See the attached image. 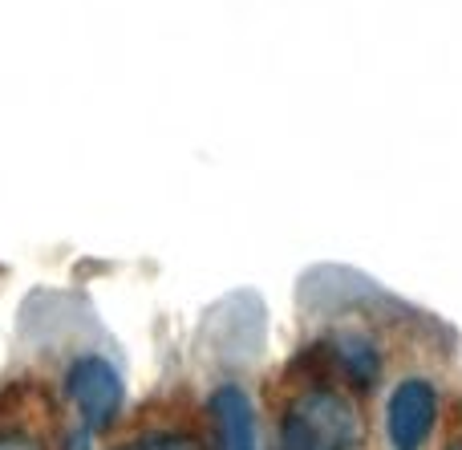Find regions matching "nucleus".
I'll list each match as a JSON object with an SVG mask.
<instances>
[{
	"label": "nucleus",
	"mask_w": 462,
	"mask_h": 450,
	"mask_svg": "<svg viewBox=\"0 0 462 450\" xmlns=\"http://www.w3.org/2000/svg\"><path fill=\"white\" fill-rule=\"evenodd\" d=\"M65 390H69L73 406L81 410V422H86L89 435L110 427L118 406H122V378L106 357H81V362L69 370Z\"/></svg>",
	"instance_id": "obj_2"
},
{
	"label": "nucleus",
	"mask_w": 462,
	"mask_h": 450,
	"mask_svg": "<svg viewBox=\"0 0 462 450\" xmlns=\"http://www.w3.org/2000/svg\"><path fill=\"white\" fill-rule=\"evenodd\" d=\"M361 414L345 394L312 386L288 402L280 418V450H357Z\"/></svg>",
	"instance_id": "obj_1"
},
{
	"label": "nucleus",
	"mask_w": 462,
	"mask_h": 450,
	"mask_svg": "<svg viewBox=\"0 0 462 450\" xmlns=\"http://www.w3.org/2000/svg\"><path fill=\"white\" fill-rule=\"evenodd\" d=\"M434 418H439V394L430 381H402L385 406V435H390L393 450H422L434 430Z\"/></svg>",
	"instance_id": "obj_3"
},
{
	"label": "nucleus",
	"mask_w": 462,
	"mask_h": 450,
	"mask_svg": "<svg viewBox=\"0 0 462 450\" xmlns=\"http://www.w3.org/2000/svg\"><path fill=\"white\" fill-rule=\"evenodd\" d=\"M69 450H89V430H86V427H81L78 435L69 438Z\"/></svg>",
	"instance_id": "obj_8"
},
{
	"label": "nucleus",
	"mask_w": 462,
	"mask_h": 450,
	"mask_svg": "<svg viewBox=\"0 0 462 450\" xmlns=\"http://www.w3.org/2000/svg\"><path fill=\"white\" fill-rule=\"evenodd\" d=\"M118 450H208V446L195 435H187V430H143V435H134Z\"/></svg>",
	"instance_id": "obj_6"
},
{
	"label": "nucleus",
	"mask_w": 462,
	"mask_h": 450,
	"mask_svg": "<svg viewBox=\"0 0 462 450\" xmlns=\"http://www.w3.org/2000/svg\"><path fill=\"white\" fill-rule=\"evenodd\" d=\"M216 450H255V414L239 386H219L211 394Z\"/></svg>",
	"instance_id": "obj_4"
},
{
	"label": "nucleus",
	"mask_w": 462,
	"mask_h": 450,
	"mask_svg": "<svg viewBox=\"0 0 462 450\" xmlns=\"http://www.w3.org/2000/svg\"><path fill=\"white\" fill-rule=\"evenodd\" d=\"M447 450H462V438H455V443H450Z\"/></svg>",
	"instance_id": "obj_9"
},
{
	"label": "nucleus",
	"mask_w": 462,
	"mask_h": 450,
	"mask_svg": "<svg viewBox=\"0 0 462 450\" xmlns=\"http://www.w3.org/2000/svg\"><path fill=\"white\" fill-rule=\"evenodd\" d=\"M337 362L345 365L353 386H369V381L377 378V354L365 337H345L341 345H337Z\"/></svg>",
	"instance_id": "obj_5"
},
{
	"label": "nucleus",
	"mask_w": 462,
	"mask_h": 450,
	"mask_svg": "<svg viewBox=\"0 0 462 450\" xmlns=\"http://www.w3.org/2000/svg\"><path fill=\"white\" fill-rule=\"evenodd\" d=\"M0 450H45L37 435L29 427H13V422H0Z\"/></svg>",
	"instance_id": "obj_7"
}]
</instances>
